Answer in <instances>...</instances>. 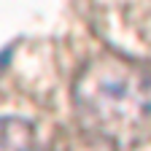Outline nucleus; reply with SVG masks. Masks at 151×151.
<instances>
[{
	"mask_svg": "<svg viewBox=\"0 0 151 151\" xmlns=\"http://www.w3.org/2000/svg\"><path fill=\"white\" fill-rule=\"evenodd\" d=\"M78 127L116 148L135 146L151 129V70L116 54L92 60L73 84Z\"/></svg>",
	"mask_w": 151,
	"mask_h": 151,
	"instance_id": "obj_1",
	"label": "nucleus"
},
{
	"mask_svg": "<svg viewBox=\"0 0 151 151\" xmlns=\"http://www.w3.org/2000/svg\"><path fill=\"white\" fill-rule=\"evenodd\" d=\"M0 151H46L27 119L0 116Z\"/></svg>",
	"mask_w": 151,
	"mask_h": 151,
	"instance_id": "obj_2",
	"label": "nucleus"
},
{
	"mask_svg": "<svg viewBox=\"0 0 151 151\" xmlns=\"http://www.w3.org/2000/svg\"><path fill=\"white\" fill-rule=\"evenodd\" d=\"M49 151H119L113 143H108L105 138H97L86 129H76V132H62L57 135V140L51 143Z\"/></svg>",
	"mask_w": 151,
	"mask_h": 151,
	"instance_id": "obj_3",
	"label": "nucleus"
}]
</instances>
